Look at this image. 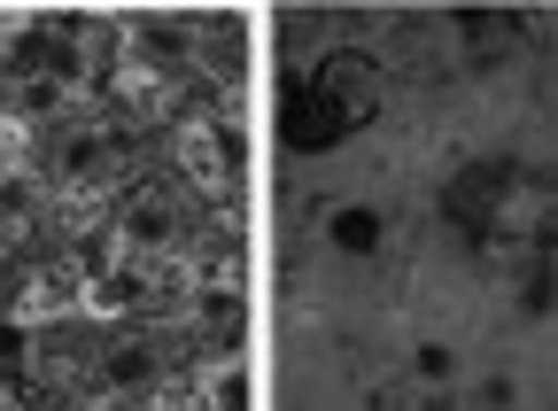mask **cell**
<instances>
[{"label": "cell", "mask_w": 558, "mask_h": 411, "mask_svg": "<svg viewBox=\"0 0 558 411\" xmlns=\"http://www.w3.org/2000/svg\"><path fill=\"white\" fill-rule=\"evenodd\" d=\"M411 373L427 380V388H450V380H458V350H450V341H418V358H411Z\"/></svg>", "instance_id": "cell-7"}, {"label": "cell", "mask_w": 558, "mask_h": 411, "mask_svg": "<svg viewBox=\"0 0 558 411\" xmlns=\"http://www.w3.org/2000/svg\"><path fill=\"white\" fill-rule=\"evenodd\" d=\"M101 101L132 124H179V78L171 71H148V62H124V71L101 86Z\"/></svg>", "instance_id": "cell-3"}, {"label": "cell", "mask_w": 558, "mask_h": 411, "mask_svg": "<svg viewBox=\"0 0 558 411\" xmlns=\"http://www.w3.org/2000/svg\"><path fill=\"white\" fill-rule=\"evenodd\" d=\"M156 388V350L148 341H109L101 350V396H148Z\"/></svg>", "instance_id": "cell-5"}, {"label": "cell", "mask_w": 558, "mask_h": 411, "mask_svg": "<svg viewBox=\"0 0 558 411\" xmlns=\"http://www.w3.org/2000/svg\"><path fill=\"white\" fill-rule=\"evenodd\" d=\"M171 156H179V179L209 202H226L233 179H241V132L226 117H209V109H179L171 124Z\"/></svg>", "instance_id": "cell-1"}, {"label": "cell", "mask_w": 558, "mask_h": 411, "mask_svg": "<svg viewBox=\"0 0 558 411\" xmlns=\"http://www.w3.org/2000/svg\"><path fill=\"white\" fill-rule=\"evenodd\" d=\"M39 358V334H24L16 318H0V380H9V373H24Z\"/></svg>", "instance_id": "cell-8"}, {"label": "cell", "mask_w": 558, "mask_h": 411, "mask_svg": "<svg viewBox=\"0 0 558 411\" xmlns=\"http://www.w3.org/2000/svg\"><path fill=\"white\" fill-rule=\"evenodd\" d=\"M333 249H341V256H373V249H380V210H357V202L333 210Z\"/></svg>", "instance_id": "cell-6"}, {"label": "cell", "mask_w": 558, "mask_h": 411, "mask_svg": "<svg viewBox=\"0 0 558 411\" xmlns=\"http://www.w3.org/2000/svg\"><path fill=\"white\" fill-rule=\"evenodd\" d=\"M0 411H16V403H9V396H0Z\"/></svg>", "instance_id": "cell-9"}, {"label": "cell", "mask_w": 558, "mask_h": 411, "mask_svg": "<svg viewBox=\"0 0 558 411\" xmlns=\"http://www.w3.org/2000/svg\"><path fill=\"white\" fill-rule=\"evenodd\" d=\"M186 226H179V194L171 186H132L124 202H109V249L124 256H163L179 249Z\"/></svg>", "instance_id": "cell-2"}, {"label": "cell", "mask_w": 558, "mask_h": 411, "mask_svg": "<svg viewBox=\"0 0 558 411\" xmlns=\"http://www.w3.org/2000/svg\"><path fill=\"white\" fill-rule=\"evenodd\" d=\"M256 403V380H248V358L241 350H209L186 380V411H248Z\"/></svg>", "instance_id": "cell-4"}]
</instances>
